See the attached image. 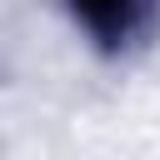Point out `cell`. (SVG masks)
<instances>
[{
  "mask_svg": "<svg viewBox=\"0 0 160 160\" xmlns=\"http://www.w3.org/2000/svg\"><path fill=\"white\" fill-rule=\"evenodd\" d=\"M145 0H75V15L100 35V40H120L135 20H140Z\"/></svg>",
  "mask_w": 160,
  "mask_h": 160,
  "instance_id": "obj_1",
  "label": "cell"
}]
</instances>
